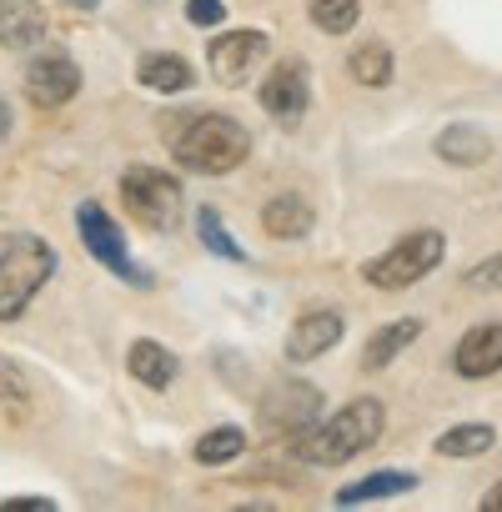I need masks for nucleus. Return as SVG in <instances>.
Returning a JSON list of instances; mask_svg holds the SVG:
<instances>
[{
	"instance_id": "nucleus-1",
	"label": "nucleus",
	"mask_w": 502,
	"mask_h": 512,
	"mask_svg": "<svg viewBox=\"0 0 502 512\" xmlns=\"http://www.w3.org/2000/svg\"><path fill=\"white\" fill-rule=\"evenodd\" d=\"M382 422H387L382 402L377 397H357V402L337 407L327 422H317L312 432H302L292 442V452L302 462H312V467H337V462H352L357 452H367L382 437Z\"/></svg>"
},
{
	"instance_id": "nucleus-2",
	"label": "nucleus",
	"mask_w": 502,
	"mask_h": 512,
	"mask_svg": "<svg viewBox=\"0 0 502 512\" xmlns=\"http://www.w3.org/2000/svg\"><path fill=\"white\" fill-rule=\"evenodd\" d=\"M251 151V136L241 121L221 116V111H206V116H181V126L171 131V156L186 166V171H201V176H226L246 161Z\"/></svg>"
},
{
	"instance_id": "nucleus-3",
	"label": "nucleus",
	"mask_w": 502,
	"mask_h": 512,
	"mask_svg": "<svg viewBox=\"0 0 502 512\" xmlns=\"http://www.w3.org/2000/svg\"><path fill=\"white\" fill-rule=\"evenodd\" d=\"M56 272V251L41 236H6L0 241V322L31 307V297Z\"/></svg>"
},
{
	"instance_id": "nucleus-4",
	"label": "nucleus",
	"mask_w": 502,
	"mask_h": 512,
	"mask_svg": "<svg viewBox=\"0 0 502 512\" xmlns=\"http://www.w3.org/2000/svg\"><path fill=\"white\" fill-rule=\"evenodd\" d=\"M442 251H447V236L442 231H412L397 246H387L382 256H372V262L362 267V277L377 292H402V287H417L442 262Z\"/></svg>"
},
{
	"instance_id": "nucleus-5",
	"label": "nucleus",
	"mask_w": 502,
	"mask_h": 512,
	"mask_svg": "<svg viewBox=\"0 0 502 512\" xmlns=\"http://www.w3.org/2000/svg\"><path fill=\"white\" fill-rule=\"evenodd\" d=\"M121 201L151 231H171L181 221V181L161 166H126L121 171Z\"/></svg>"
},
{
	"instance_id": "nucleus-6",
	"label": "nucleus",
	"mask_w": 502,
	"mask_h": 512,
	"mask_svg": "<svg viewBox=\"0 0 502 512\" xmlns=\"http://www.w3.org/2000/svg\"><path fill=\"white\" fill-rule=\"evenodd\" d=\"M317 422H322V392H317L312 382L287 377V382H277V387L267 392V402H262V432H267V437L297 442V437L312 432Z\"/></svg>"
},
{
	"instance_id": "nucleus-7",
	"label": "nucleus",
	"mask_w": 502,
	"mask_h": 512,
	"mask_svg": "<svg viewBox=\"0 0 502 512\" xmlns=\"http://www.w3.org/2000/svg\"><path fill=\"white\" fill-rule=\"evenodd\" d=\"M76 231H81L86 251L96 256V262H101L106 272L126 277L131 287H151V277L131 262V251H126V241H121V226L106 216V206H101V201H81V206H76Z\"/></svg>"
},
{
	"instance_id": "nucleus-8",
	"label": "nucleus",
	"mask_w": 502,
	"mask_h": 512,
	"mask_svg": "<svg viewBox=\"0 0 502 512\" xmlns=\"http://www.w3.org/2000/svg\"><path fill=\"white\" fill-rule=\"evenodd\" d=\"M307 101H312V86H307V66H302L297 56L277 61V66L267 71V81H262V111L292 126V121H302Z\"/></svg>"
},
{
	"instance_id": "nucleus-9",
	"label": "nucleus",
	"mask_w": 502,
	"mask_h": 512,
	"mask_svg": "<svg viewBox=\"0 0 502 512\" xmlns=\"http://www.w3.org/2000/svg\"><path fill=\"white\" fill-rule=\"evenodd\" d=\"M76 91H81V71H76V61H71V56L46 51L41 61H31V66H26V96H31V106L51 111V106H66Z\"/></svg>"
},
{
	"instance_id": "nucleus-10",
	"label": "nucleus",
	"mask_w": 502,
	"mask_h": 512,
	"mask_svg": "<svg viewBox=\"0 0 502 512\" xmlns=\"http://www.w3.org/2000/svg\"><path fill=\"white\" fill-rule=\"evenodd\" d=\"M262 51H267V36L262 31H226V36H216L211 41V51H206V66H211V76L221 81V86H241V76L262 61Z\"/></svg>"
},
{
	"instance_id": "nucleus-11",
	"label": "nucleus",
	"mask_w": 502,
	"mask_h": 512,
	"mask_svg": "<svg viewBox=\"0 0 502 512\" xmlns=\"http://www.w3.org/2000/svg\"><path fill=\"white\" fill-rule=\"evenodd\" d=\"M337 342H342V312H332V307H307V312L292 322V332H287V357H292V362H312V357L332 352Z\"/></svg>"
},
{
	"instance_id": "nucleus-12",
	"label": "nucleus",
	"mask_w": 502,
	"mask_h": 512,
	"mask_svg": "<svg viewBox=\"0 0 502 512\" xmlns=\"http://www.w3.org/2000/svg\"><path fill=\"white\" fill-rule=\"evenodd\" d=\"M452 362H457L462 377H492V372H502V322L472 327V332L457 342Z\"/></svg>"
},
{
	"instance_id": "nucleus-13",
	"label": "nucleus",
	"mask_w": 502,
	"mask_h": 512,
	"mask_svg": "<svg viewBox=\"0 0 502 512\" xmlns=\"http://www.w3.org/2000/svg\"><path fill=\"white\" fill-rule=\"evenodd\" d=\"M46 36V11L36 0H0V46L6 51H26Z\"/></svg>"
},
{
	"instance_id": "nucleus-14",
	"label": "nucleus",
	"mask_w": 502,
	"mask_h": 512,
	"mask_svg": "<svg viewBox=\"0 0 502 512\" xmlns=\"http://www.w3.org/2000/svg\"><path fill=\"white\" fill-rule=\"evenodd\" d=\"M126 372L141 382V387H171L176 382V372H181V362H176V352L171 347H161V342H151V337H141V342H131V352H126Z\"/></svg>"
},
{
	"instance_id": "nucleus-15",
	"label": "nucleus",
	"mask_w": 502,
	"mask_h": 512,
	"mask_svg": "<svg viewBox=\"0 0 502 512\" xmlns=\"http://www.w3.org/2000/svg\"><path fill=\"white\" fill-rule=\"evenodd\" d=\"M422 337V317H402V322H387V327H377L372 337H367V347H362V367H387V362H397L412 342Z\"/></svg>"
},
{
	"instance_id": "nucleus-16",
	"label": "nucleus",
	"mask_w": 502,
	"mask_h": 512,
	"mask_svg": "<svg viewBox=\"0 0 502 512\" xmlns=\"http://www.w3.org/2000/svg\"><path fill=\"white\" fill-rule=\"evenodd\" d=\"M312 201L307 196H272L267 201V211H262V226H267V236H282V241H292V236H307L312 231Z\"/></svg>"
},
{
	"instance_id": "nucleus-17",
	"label": "nucleus",
	"mask_w": 502,
	"mask_h": 512,
	"mask_svg": "<svg viewBox=\"0 0 502 512\" xmlns=\"http://www.w3.org/2000/svg\"><path fill=\"white\" fill-rule=\"evenodd\" d=\"M412 487H417V477H412V472H402V467H382V472H372V477H362V482L337 487V507H357V502L397 497V492H412Z\"/></svg>"
},
{
	"instance_id": "nucleus-18",
	"label": "nucleus",
	"mask_w": 502,
	"mask_h": 512,
	"mask_svg": "<svg viewBox=\"0 0 502 512\" xmlns=\"http://www.w3.org/2000/svg\"><path fill=\"white\" fill-rule=\"evenodd\" d=\"M136 81H141L146 91L176 96V91H186V86H191V66H186L181 56H171V51H151V56H141Z\"/></svg>"
},
{
	"instance_id": "nucleus-19",
	"label": "nucleus",
	"mask_w": 502,
	"mask_h": 512,
	"mask_svg": "<svg viewBox=\"0 0 502 512\" xmlns=\"http://www.w3.org/2000/svg\"><path fill=\"white\" fill-rule=\"evenodd\" d=\"M437 156H442V161H452V166H482V161L492 156V141H487L477 126L452 121V126L437 136Z\"/></svg>"
},
{
	"instance_id": "nucleus-20",
	"label": "nucleus",
	"mask_w": 502,
	"mask_h": 512,
	"mask_svg": "<svg viewBox=\"0 0 502 512\" xmlns=\"http://www.w3.org/2000/svg\"><path fill=\"white\" fill-rule=\"evenodd\" d=\"M492 442H497V432L487 422H462L437 437V452L442 457H482V452H492Z\"/></svg>"
},
{
	"instance_id": "nucleus-21",
	"label": "nucleus",
	"mask_w": 502,
	"mask_h": 512,
	"mask_svg": "<svg viewBox=\"0 0 502 512\" xmlns=\"http://www.w3.org/2000/svg\"><path fill=\"white\" fill-rule=\"evenodd\" d=\"M347 71L362 81V86H372V91H382L387 81H392V51L382 46V41H362L357 51H352V61H347Z\"/></svg>"
},
{
	"instance_id": "nucleus-22",
	"label": "nucleus",
	"mask_w": 502,
	"mask_h": 512,
	"mask_svg": "<svg viewBox=\"0 0 502 512\" xmlns=\"http://www.w3.org/2000/svg\"><path fill=\"white\" fill-rule=\"evenodd\" d=\"M246 452V432L241 427H211L196 447H191V457L201 462V467H221V462H231V457H241Z\"/></svg>"
},
{
	"instance_id": "nucleus-23",
	"label": "nucleus",
	"mask_w": 502,
	"mask_h": 512,
	"mask_svg": "<svg viewBox=\"0 0 502 512\" xmlns=\"http://www.w3.org/2000/svg\"><path fill=\"white\" fill-rule=\"evenodd\" d=\"M362 16V0H312V26H322L327 36H347Z\"/></svg>"
},
{
	"instance_id": "nucleus-24",
	"label": "nucleus",
	"mask_w": 502,
	"mask_h": 512,
	"mask_svg": "<svg viewBox=\"0 0 502 512\" xmlns=\"http://www.w3.org/2000/svg\"><path fill=\"white\" fill-rule=\"evenodd\" d=\"M196 231H201V241H206V251H216L221 262H246V251L231 241V231L221 226V216L211 211V206H201L196 211Z\"/></svg>"
},
{
	"instance_id": "nucleus-25",
	"label": "nucleus",
	"mask_w": 502,
	"mask_h": 512,
	"mask_svg": "<svg viewBox=\"0 0 502 512\" xmlns=\"http://www.w3.org/2000/svg\"><path fill=\"white\" fill-rule=\"evenodd\" d=\"M467 287L472 292H502V256H487V262H477L467 272Z\"/></svg>"
},
{
	"instance_id": "nucleus-26",
	"label": "nucleus",
	"mask_w": 502,
	"mask_h": 512,
	"mask_svg": "<svg viewBox=\"0 0 502 512\" xmlns=\"http://www.w3.org/2000/svg\"><path fill=\"white\" fill-rule=\"evenodd\" d=\"M26 377H21V367L11 362V357H0V402H26Z\"/></svg>"
},
{
	"instance_id": "nucleus-27",
	"label": "nucleus",
	"mask_w": 502,
	"mask_h": 512,
	"mask_svg": "<svg viewBox=\"0 0 502 512\" xmlns=\"http://www.w3.org/2000/svg\"><path fill=\"white\" fill-rule=\"evenodd\" d=\"M186 21L191 26H221L226 21V0H186Z\"/></svg>"
},
{
	"instance_id": "nucleus-28",
	"label": "nucleus",
	"mask_w": 502,
	"mask_h": 512,
	"mask_svg": "<svg viewBox=\"0 0 502 512\" xmlns=\"http://www.w3.org/2000/svg\"><path fill=\"white\" fill-rule=\"evenodd\" d=\"M51 507H56L51 497H11L6 502V512H51Z\"/></svg>"
},
{
	"instance_id": "nucleus-29",
	"label": "nucleus",
	"mask_w": 502,
	"mask_h": 512,
	"mask_svg": "<svg viewBox=\"0 0 502 512\" xmlns=\"http://www.w3.org/2000/svg\"><path fill=\"white\" fill-rule=\"evenodd\" d=\"M482 512H502V482L492 492H482Z\"/></svg>"
},
{
	"instance_id": "nucleus-30",
	"label": "nucleus",
	"mask_w": 502,
	"mask_h": 512,
	"mask_svg": "<svg viewBox=\"0 0 502 512\" xmlns=\"http://www.w3.org/2000/svg\"><path fill=\"white\" fill-rule=\"evenodd\" d=\"M66 6H76V11H96L101 0H66Z\"/></svg>"
},
{
	"instance_id": "nucleus-31",
	"label": "nucleus",
	"mask_w": 502,
	"mask_h": 512,
	"mask_svg": "<svg viewBox=\"0 0 502 512\" xmlns=\"http://www.w3.org/2000/svg\"><path fill=\"white\" fill-rule=\"evenodd\" d=\"M11 131V116H6V101H0V136H6Z\"/></svg>"
}]
</instances>
